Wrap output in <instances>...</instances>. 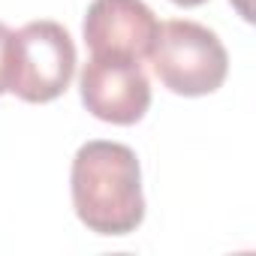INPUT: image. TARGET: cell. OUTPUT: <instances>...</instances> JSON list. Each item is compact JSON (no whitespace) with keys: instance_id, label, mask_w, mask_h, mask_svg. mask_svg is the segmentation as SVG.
Masks as SVG:
<instances>
[{"instance_id":"cell-1","label":"cell","mask_w":256,"mask_h":256,"mask_svg":"<svg viewBox=\"0 0 256 256\" xmlns=\"http://www.w3.org/2000/svg\"><path fill=\"white\" fill-rule=\"evenodd\" d=\"M70 193L78 220L96 235H130L145 220L142 166L120 142H88L72 157Z\"/></svg>"},{"instance_id":"cell-2","label":"cell","mask_w":256,"mask_h":256,"mask_svg":"<svg viewBox=\"0 0 256 256\" xmlns=\"http://www.w3.org/2000/svg\"><path fill=\"white\" fill-rule=\"evenodd\" d=\"M151 66L178 96H208L229 76V54L214 30L199 22H163L151 46Z\"/></svg>"},{"instance_id":"cell-3","label":"cell","mask_w":256,"mask_h":256,"mask_svg":"<svg viewBox=\"0 0 256 256\" xmlns=\"http://www.w3.org/2000/svg\"><path fill=\"white\" fill-rule=\"evenodd\" d=\"M76 76V42L58 22H30L12 34L10 94L24 102L58 100Z\"/></svg>"},{"instance_id":"cell-4","label":"cell","mask_w":256,"mask_h":256,"mask_svg":"<svg viewBox=\"0 0 256 256\" xmlns=\"http://www.w3.org/2000/svg\"><path fill=\"white\" fill-rule=\"evenodd\" d=\"M78 94L84 108L114 126H133L151 108V82L139 60L96 58L82 66Z\"/></svg>"},{"instance_id":"cell-5","label":"cell","mask_w":256,"mask_h":256,"mask_svg":"<svg viewBox=\"0 0 256 256\" xmlns=\"http://www.w3.org/2000/svg\"><path fill=\"white\" fill-rule=\"evenodd\" d=\"M160 22L145 0H94L88 6L82 34L96 58H130L151 54Z\"/></svg>"},{"instance_id":"cell-6","label":"cell","mask_w":256,"mask_h":256,"mask_svg":"<svg viewBox=\"0 0 256 256\" xmlns=\"http://www.w3.org/2000/svg\"><path fill=\"white\" fill-rule=\"evenodd\" d=\"M10 46H12V30L0 22V96L10 94Z\"/></svg>"},{"instance_id":"cell-7","label":"cell","mask_w":256,"mask_h":256,"mask_svg":"<svg viewBox=\"0 0 256 256\" xmlns=\"http://www.w3.org/2000/svg\"><path fill=\"white\" fill-rule=\"evenodd\" d=\"M172 4H178V6H187V10H193V6H202V4H208V0H172Z\"/></svg>"}]
</instances>
